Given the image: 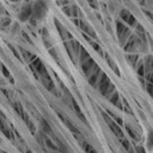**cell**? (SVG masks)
Here are the masks:
<instances>
[{"instance_id":"obj_1","label":"cell","mask_w":153,"mask_h":153,"mask_svg":"<svg viewBox=\"0 0 153 153\" xmlns=\"http://www.w3.org/2000/svg\"><path fill=\"white\" fill-rule=\"evenodd\" d=\"M99 89H100V92L101 94H103L104 96L106 97H110L111 95L115 92V86L111 83L110 79L107 77V75L105 73L102 74V78H101V81H100V84H99Z\"/></svg>"},{"instance_id":"obj_2","label":"cell","mask_w":153,"mask_h":153,"mask_svg":"<svg viewBox=\"0 0 153 153\" xmlns=\"http://www.w3.org/2000/svg\"><path fill=\"white\" fill-rule=\"evenodd\" d=\"M103 116H104V119H105L106 123L108 124L109 128L112 129L114 134H115L117 137H119L120 139H123L124 135V133H123V131H121V126H119V124H117L113 119H111V117H109L106 113H103Z\"/></svg>"},{"instance_id":"obj_3","label":"cell","mask_w":153,"mask_h":153,"mask_svg":"<svg viewBox=\"0 0 153 153\" xmlns=\"http://www.w3.org/2000/svg\"><path fill=\"white\" fill-rule=\"evenodd\" d=\"M109 99H110V102L113 104V105H115L117 108H120L121 110H123V104L121 102V99H120V94H119L118 92L115 91L113 93L112 95L109 97Z\"/></svg>"},{"instance_id":"obj_4","label":"cell","mask_w":153,"mask_h":153,"mask_svg":"<svg viewBox=\"0 0 153 153\" xmlns=\"http://www.w3.org/2000/svg\"><path fill=\"white\" fill-rule=\"evenodd\" d=\"M71 100H72V103H73V108H74L75 112H76V114H77V116H78L79 118L81 119V120H82L83 121H84L85 124H86V123H87V121H86V119H85V116L82 114L81 110H80V108H79V106L77 105V103L75 102V100H74L72 97H71Z\"/></svg>"},{"instance_id":"obj_5","label":"cell","mask_w":153,"mask_h":153,"mask_svg":"<svg viewBox=\"0 0 153 153\" xmlns=\"http://www.w3.org/2000/svg\"><path fill=\"white\" fill-rule=\"evenodd\" d=\"M126 131H128V133L131 135V137L133 139H134V140H136V141H139V137H138V134H137L135 133V131L131 128V126H128V124H126Z\"/></svg>"},{"instance_id":"obj_6","label":"cell","mask_w":153,"mask_h":153,"mask_svg":"<svg viewBox=\"0 0 153 153\" xmlns=\"http://www.w3.org/2000/svg\"><path fill=\"white\" fill-rule=\"evenodd\" d=\"M146 145H147V147H148V149L153 150V129H150L149 133H148Z\"/></svg>"},{"instance_id":"obj_7","label":"cell","mask_w":153,"mask_h":153,"mask_svg":"<svg viewBox=\"0 0 153 153\" xmlns=\"http://www.w3.org/2000/svg\"><path fill=\"white\" fill-rule=\"evenodd\" d=\"M137 58H138V56H137L136 54H131V55H126V60L129 62V64H131L133 67L136 66Z\"/></svg>"},{"instance_id":"obj_8","label":"cell","mask_w":153,"mask_h":153,"mask_svg":"<svg viewBox=\"0 0 153 153\" xmlns=\"http://www.w3.org/2000/svg\"><path fill=\"white\" fill-rule=\"evenodd\" d=\"M121 102H123V110H124L126 113L129 114V115H133V110H131V106H129V104L128 103V101L124 99V98H123Z\"/></svg>"},{"instance_id":"obj_9","label":"cell","mask_w":153,"mask_h":153,"mask_svg":"<svg viewBox=\"0 0 153 153\" xmlns=\"http://www.w3.org/2000/svg\"><path fill=\"white\" fill-rule=\"evenodd\" d=\"M136 71H137V74H138L139 77H143L145 75V71H144V65L142 62H139L138 66L136 67Z\"/></svg>"},{"instance_id":"obj_10","label":"cell","mask_w":153,"mask_h":153,"mask_svg":"<svg viewBox=\"0 0 153 153\" xmlns=\"http://www.w3.org/2000/svg\"><path fill=\"white\" fill-rule=\"evenodd\" d=\"M41 128H43V131H45V133H51V126H48V124L46 123V121H41Z\"/></svg>"},{"instance_id":"obj_11","label":"cell","mask_w":153,"mask_h":153,"mask_svg":"<svg viewBox=\"0 0 153 153\" xmlns=\"http://www.w3.org/2000/svg\"><path fill=\"white\" fill-rule=\"evenodd\" d=\"M145 90L147 91V93L151 96V98L153 99V84H151V83H146V85H145Z\"/></svg>"},{"instance_id":"obj_12","label":"cell","mask_w":153,"mask_h":153,"mask_svg":"<svg viewBox=\"0 0 153 153\" xmlns=\"http://www.w3.org/2000/svg\"><path fill=\"white\" fill-rule=\"evenodd\" d=\"M108 113H109V115H110V116H112L113 118L115 119V120L117 121L116 123L118 124L119 126H121V124H123V119H121V118H120V117H117V116L115 115V114H114L113 112H110V111H108Z\"/></svg>"},{"instance_id":"obj_13","label":"cell","mask_w":153,"mask_h":153,"mask_svg":"<svg viewBox=\"0 0 153 153\" xmlns=\"http://www.w3.org/2000/svg\"><path fill=\"white\" fill-rule=\"evenodd\" d=\"M84 149H85V151H86V153H98V152L96 151V150L91 146V145L88 144V143H85V144H84Z\"/></svg>"},{"instance_id":"obj_14","label":"cell","mask_w":153,"mask_h":153,"mask_svg":"<svg viewBox=\"0 0 153 153\" xmlns=\"http://www.w3.org/2000/svg\"><path fill=\"white\" fill-rule=\"evenodd\" d=\"M121 144H123L124 148L126 149V151H128V150L131 149V143H129V141L126 138H123V139H121Z\"/></svg>"},{"instance_id":"obj_15","label":"cell","mask_w":153,"mask_h":153,"mask_svg":"<svg viewBox=\"0 0 153 153\" xmlns=\"http://www.w3.org/2000/svg\"><path fill=\"white\" fill-rule=\"evenodd\" d=\"M133 149H134V152L135 153H146L145 148L142 146V145H134Z\"/></svg>"}]
</instances>
